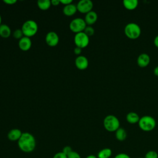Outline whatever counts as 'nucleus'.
<instances>
[{"instance_id":"nucleus-34","label":"nucleus","mask_w":158,"mask_h":158,"mask_svg":"<svg viewBox=\"0 0 158 158\" xmlns=\"http://www.w3.org/2000/svg\"><path fill=\"white\" fill-rule=\"evenodd\" d=\"M154 73L158 77V65L154 69Z\"/></svg>"},{"instance_id":"nucleus-13","label":"nucleus","mask_w":158,"mask_h":158,"mask_svg":"<svg viewBox=\"0 0 158 158\" xmlns=\"http://www.w3.org/2000/svg\"><path fill=\"white\" fill-rule=\"evenodd\" d=\"M22 135V132L18 128L10 130L7 133V138L11 141H18Z\"/></svg>"},{"instance_id":"nucleus-33","label":"nucleus","mask_w":158,"mask_h":158,"mask_svg":"<svg viewBox=\"0 0 158 158\" xmlns=\"http://www.w3.org/2000/svg\"><path fill=\"white\" fill-rule=\"evenodd\" d=\"M154 43L155 44V46L156 47L158 48V35L154 38Z\"/></svg>"},{"instance_id":"nucleus-18","label":"nucleus","mask_w":158,"mask_h":158,"mask_svg":"<svg viewBox=\"0 0 158 158\" xmlns=\"http://www.w3.org/2000/svg\"><path fill=\"white\" fill-rule=\"evenodd\" d=\"M115 132V138L118 141H123L125 140V139L127 138V133L123 128L119 127Z\"/></svg>"},{"instance_id":"nucleus-25","label":"nucleus","mask_w":158,"mask_h":158,"mask_svg":"<svg viewBox=\"0 0 158 158\" xmlns=\"http://www.w3.org/2000/svg\"><path fill=\"white\" fill-rule=\"evenodd\" d=\"M67 158H81L80 155L76 151H72L71 152H70L67 156Z\"/></svg>"},{"instance_id":"nucleus-12","label":"nucleus","mask_w":158,"mask_h":158,"mask_svg":"<svg viewBox=\"0 0 158 158\" xmlns=\"http://www.w3.org/2000/svg\"><path fill=\"white\" fill-rule=\"evenodd\" d=\"M137 64L139 67H144L148 65L150 62V57L147 53L140 54L137 58Z\"/></svg>"},{"instance_id":"nucleus-35","label":"nucleus","mask_w":158,"mask_h":158,"mask_svg":"<svg viewBox=\"0 0 158 158\" xmlns=\"http://www.w3.org/2000/svg\"><path fill=\"white\" fill-rule=\"evenodd\" d=\"M86 158H98L95 155H93V154H90V155H88L87 157H86Z\"/></svg>"},{"instance_id":"nucleus-17","label":"nucleus","mask_w":158,"mask_h":158,"mask_svg":"<svg viewBox=\"0 0 158 158\" xmlns=\"http://www.w3.org/2000/svg\"><path fill=\"white\" fill-rule=\"evenodd\" d=\"M11 35V30L6 24H1L0 25V36L2 38H9Z\"/></svg>"},{"instance_id":"nucleus-2","label":"nucleus","mask_w":158,"mask_h":158,"mask_svg":"<svg viewBox=\"0 0 158 158\" xmlns=\"http://www.w3.org/2000/svg\"><path fill=\"white\" fill-rule=\"evenodd\" d=\"M138 125L141 130L144 131H150L154 129L156 125L155 118L151 115H144L140 117Z\"/></svg>"},{"instance_id":"nucleus-16","label":"nucleus","mask_w":158,"mask_h":158,"mask_svg":"<svg viewBox=\"0 0 158 158\" xmlns=\"http://www.w3.org/2000/svg\"><path fill=\"white\" fill-rule=\"evenodd\" d=\"M139 118L140 117L139 115L135 112H130L126 115L127 121L131 124H135V123H138Z\"/></svg>"},{"instance_id":"nucleus-27","label":"nucleus","mask_w":158,"mask_h":158,"mask_svg":"<svg viewBox=\"0 0 158 158\" xmlns=\"http://www.w3.org/2000/svg\"><path fill=\"white\" fill-rule=\"evenodd\" d=\"M52 158H67V157L64 153H63L61 151V152H58L56 154H55Z\"/></svg>"},{"instance_id":"nucleus-14","label":"nucleus","mask_w":158,"mask_h":158,"mask_svg":"<svg viewBox=\"0 0 158 158\" xmlns=\"http://www.w3.org/2000/svg\"><path fill=\"white\" fill-rule=\"evenodd\" d=\"M98 19V14L95 11L91 10L87 14H86V15L85 17V21L86 23L88 25H91L94 24Z\"/></svg>"},{"instance_id":"nucleus-29","label":"nucleus","mask_w":158,"mask_h":158,"mask_svg":"<svg viewBox=\"0 0 158 158\" xmlns=\"http://www.w3.org/2000/svg\"><path fill=\"white\" fill-rule=\"evenodd\" d=\"M74 53H75V54H76V55H77L78 56H80V54H81V52H82V49L81 48H78V47H75V48H74Z\"/></svg>"},{"instance_id":"nucleus-24","label":"nucleus","mask_w":158,"mask_h":158,"mask_svg":"<svg viewBox=\"0 0 158 158\" xmlns=\"http://www.w3.org/2000/svg\"><path fill=\"white\" fill-rule=\"evenodd\" d=\"M13 36L17 40H20L23 36H24L22 29H16L13 32Z\"/></svg>"},{"instance_id":"nucleus-8","label":"nucleus","mask_w":158,"mask_h":158,"mask_svg":"<svg viewBox=\"0 0 158 158\" xmlns=\"http://www.w3.org/2000/svg\"><path fill=\"white\" fill-rule=\"evenodd\" d=\"M93 3L90 0H80L77 4V10L83 14H87L92 10Z\"/></svg>"},{"instance_id":"nucleus-15","label":"nucleus","mask_w":158,"mask_h":158,"mask_svg":"<svg viewBox=\"0 0 158 158\" xmlns=\"http://www.w3.org/2000/svg\"><path fill=\"white\" fill-rule=\"evenodd\" d=\"M77 11V6L74 4H70L69 5H66L63 8V13L66 16H72Z\"/></svg>"},{"instance_id":"nucleus-6","label":"nucleus","mask_w":158,"mask_h":158,"mask_svg":"<svg viewBox=\"0 0 158 158\" xmlns=\"http://www.w3.org/2000/svg\"><path fill=\"white\" fill-rule=\"evenodd\" d=\"M86 23L84 19L78 17L73 19L69 24L70 30L75 33L83 32L86 27Z\"/></svg>"},{"instance_id":"nucleus-37","label":"nucleus","mask_w":158,"mask_h":158,"mask_svg":"<svg viewBox=\"0 0 158 158\" xmlns=\"http://www.w3.org/2000/svg\"><path fill=\"white\" fill-rule=\"evenodd\" d=\"M138 158H143V157H138Z\"/></svg>"},{"instance_id":"nucleus-31","label":"nucleus","mask_w":158,"mask_h":158,"mask_svg":"<svg viewBox=\"0 0 158 158\" xmlns=\"http://www.w3.org/2000/svg\"><path fill=\"white\" fill-rule=\"evenodd\" d=\"M60 2L61 4L66 6L69 5L70 4L72 3V0H60Z\"/></svg>"},{"instance_id":"nucleus-21","label":"nucleus","mask_w":158,"mask_h":158,"mask_svg":"<svg viewBox=\"0 0 158 158\" xmlns=\"http://www.w3.org/2000/svg\"><path fill=\"white\" fill-rule=\"evenodd\" d=\"M37 6L41 10H46L51 7V2L50 0H38Z\"/></svg>"},{"instance_id":"nucleus-26","label":"nucleus","mask_w":158,"mask_h":158,"mask_svg":"<svg viewBox=\"0 0 158 158\" xmlns=\"http://www.w3.org/2000/svg\"><path fill=\"white\" fill-rule=\"evenodd\" d=\"M72 151H73V150H72V148L70 146H65V147H64V148H63L62 152L63 153H64L66 156H67V155H68L70 152H71Z\"/></svg>"},{"instance_id":"nucleus-19","label":"nucleus","mask_w":158,"mask_h":158,"mask_svg":"<svg viewBox=\"0 0 158 158\" xmlns=\"http://www.w3.org/2000/svg\"><path fill=\"white\" fill-rule=\"evenodd\" d=\"M112 154V151L109 148L101 149L97 154L98 158H110Z\"/></svg>"},{"instance_id":"nucleus-20","label":"nucleus","mask_w":158,"mask_h":158,"mask_svg":"<svg viewBox=\"0 0 158 158\" xmlns=\"http://www.w3.org/2000/svg\"><path fill=\"white\" fill-rule=\"evenodd\" d=\"M123 4L126 9L133 10L138 6V0H123Z\"/></svg>"},{"instance_id":"nucleus-5","label":"nucleus","mask_w":158,"mask_h":158,"mask_svg":"<svg viewBox=\"0 0 158 158\" xmlns=\"http://www.w3.org/2000/svg\"><path fill=\"white\" fill-rule=\"evenodd\" d=\"M125 35L130 39H136L141 35V28L136 23L130 22L127 23L124 28Z\"/></svg>"},{"instance_id":"nucleus-3","label":"nucleus","mask_w":158,"mask_h":158,"mask_svg":"<svg viewBox=\"0 0 158 158\" xmlns=\"http://www.w3.org/2000/svg\"><path fill=\"white\" fill-rule=\"evenodd\" d=\"M103 125L107 131L114 132L120 127V121L116 116L112 114L107 115L104 118Z\"/></svg>"},{"instance_id":"nucleus-4","label":"nucleus","mask_w":158,"mask_h":158,"mask_svg":"<svg viewBox=\"0 0 158 158\" xmlns=\"http://www.w3.org/2000/svg\"><path fill=\"white\" fill-rule=\"evenodd\" d=\"M21 29L25 36L30 38L36 35L38 30V26L35 21L28 20L23 23Z\"/></svg>"},{"instance_id":"nucleus-10","label":"nucleus","mask_w":158,"mask_h":158,"mask_svg":"<svg viewBox=\"0 0 158 158\" xmlns=\"http://www.w3.org/2000/svg\"><path fill=\"white\" fill-rule=\"evenodd\" d=\"M75 64L77 69L83 70L87 69V67H88L89 62L87 57L84 56L80 55L76 57L75 60Z\"/></svg>"},{"instance_id":"nucleus-28","label":"nucleus","mask_w":158,"mask_h":158,"mask_svg":"<svg viewBox=\"0 0 158 158\" xmlns=\"http://www.w3.org/2000/svg\"><path fill=\"white\" fill-rule=\"evenodd\" d=\"M114 158H131L130 156L126 153H118L115 156Z\"/></svg>"},{"instance_id":"nucleus-36","label":"nucleus","mask_w":158,"mask_h":158,"mask_svg":"<svg viewBox=\"0 0 158 158\" xmlns=\"http://www.w3.org/2000/svg\"><path fill=\"white\" fill-rule=\"evenodd\" d=\"M1 21H2V19H1V16L0 15V25H1Z\"/></svg>"},{"instance_id":"nucleus-1","label":"nucleus","mask_w":158,"mask_h":158,"mask_svg":"<svg viewBox=\"0 0 158 158\" xmlns=\"http://www.w3.org/2000/svg\"><path fill=\"white\" fill-rule=\"evenodd\" d=\"M19 148L23 152L30 153L33 152L36 148V139L34 136L28 133L23 132L17 141Z\"/></svg>"},{"instance_id":"nucleus-23","label":"nucleus","mask_w":158,"mask_h":158,"mask_svg":"<svg viewBox=\"0 0 158 158\" xmlns=\"http://www.w3.org/2000/svg\"><path fill=\"white\" fill-rule=\"evenodd\" d=\"M144 158H158V153L156 151H149L146 153Z\"/></svg>"},{"instance_id":"nucleus-32","label":"nucleus","mask_w":158,"mask_h":158,"mask_svg":"<svg viewBox=\"0 0 158 158\" xmlns=\"http://www.w3.org/2000/svg\"><path fill=\"white\" fill-rule=\"evenodd\" d=\"M51 5H52L54 6H58L60 3V0H52V1H51Z\"/></svg>"},{"instance_id":"nucleus-22","label":"nucleus","mask_w":158,"mask_h":158,"mask_svg":"<svg viewBox=\"0 0 158 158\" xmlns=\"http://www.w3.org/2000/svg\"><path fill=\"white\" fill-rule=\"evenodd\" d=\"M83 32L89 37L91 36H93L94 33V29L93 27H91V25H88L86 27V28H85Z\"/></svg>"},{"instance_id":"nucleus-7","label":"nucleus","mask_w":158,"mask_h":158,"mask_svg":"<svg viewBox=\"0 0 158 158\" xmlns=\"http://www.w3.org/2000/svg\"><path fill=\"white\" fill-rule=\"evenodd\" d=\"M89 42V36H87L83 31L76 33L74 36V43L77 47L81 49L86 48Z\"/></svg>"},{"instance_id":"nucleus-30","label":"nucleus","mask_w":158,"mask_h":158,"mask_svg":"<svg viewBox=\"0 0 158 158\" xmlns=\"http://www.w3.org/2000/svg\"><path fill=\"white\" fill-rule=\"evenodd\" d=\"M3 2L8 5H13L15 3H16V0H4Z\"/></svg>"},{"instance_id":"nucleus-9","label":"nucleus","mask_w":158,"mask_h":158,"mask_svg":"<svg viewBox=\"0 0 158 158\" xmlns=\"http://www.w3.org/2000/svg\"><path fill=\"white\" fill-rule=\"evenodd\" d=\"M45 41L48 46L51 47H54L58 44L59 38L56 32L49 31L46 35Z\"/></svg>"},{"instance_id":"nucleus-11","label":"nucleus","mask_w":158,"mask_h":158,"mask_svg":"<svg viewBox=\"0 0 158 158\" xmlns=\"http://www.w3.org/2000/svg\"><path fill=\"white\" fill-rule=\"evenodd\" d=\"M31 40L29 37L24 36L19 41V47L23 51H28L31 48Z\"/></svg>"}]
</instances>
